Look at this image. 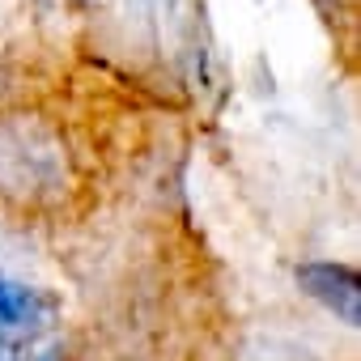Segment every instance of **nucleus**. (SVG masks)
I'll return each mask as SVG.
<instances>
[{
  "instance_id": "f257e3e1",
  "label": "nucleus",
  "mask_w": 361,
  "mask_h": 361,
  "mask_svg": "<svg viewBox=\"0 0 361 361\" xmlns=\"http://www.w3.org/2000/svg\"><path fill=\"white\" fill-rule=\"evenodd\" d=\"M77 183L73 149L56 119L39 111L0 115V200L22 213H51Z\"/></svg>"
},
{
  "instance_id": "f03ea898",
  "label": "nucleus",
  "mask_w": 361,
  "mask_h": 361,
  "mask_svg": "<svg viewBox=\"0 0 361 361\" xmlns=\"http://www.w3.org/2000/svg\"><path fill=\"white\" fill-rule=\"evenodd\" d=\"M51 298L0 272V361H30L39 336L51 327Z\"/></svg>"
},
{
  "instance_id": "7ed1b4c3",
  "label": "nucleus",
  "mask_w": 361,
  "mask_h": 361,
  "mask_svg": "<svg viewBox=\"0 0 361 361\" xmlns=\"http://www.w3.org/2000/svg\"><path fill=\"white\" fill-rule=\"evenodd\" d=\"M298 285L340 323L357 327L361 323V276L348 264H302Z\"/></svg>"
},
{
  "instance_id": "20e7f679",
  "label": "nucleus",
  "mask_w": 361,
  "mask_h": 361,
  "mask_svg": "<svg viewBox=\"0 0 361 361\" xmlns=\"http://www.w3.org/2000/svg\"><path fill=\"white\" fill-rule=\"evenodd\" d=\"M30 361H64L60 353H39V357H30Z\"/></svg>"
},
{
  "instance_id": "39448f33",
  "label": "nucleus",
  "mask_w": 361,
  "mask_h": 361,
  "mask_svg": "<svg viewBox=\"0 0 361 361\" xmlns=\"http://www.w3.org/2000/svg\"><path fill=\"white\" fill-rule=\"evenodd\" d=\"M285 361H319V357H310V353H289Z\"/></svg>"
}]
</instances>
